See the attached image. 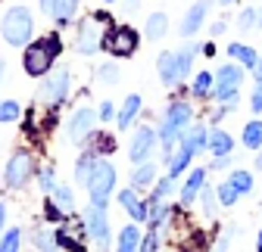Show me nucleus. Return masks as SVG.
Returning <instances> with one entry per match:
<instances>
[{
	"mask_svg": "<svg viewBox=\"0 0 262 252\" xmlns=\"http://www.w3.org/2000/svg\"><path fill=\"white\" fill-rule=\"evenodd\" d=\"M190 124H193V109H190V103H184V100L169 103L166 118H162V128H159V143H162V156H166V159H172L175 143H181V137L187 134Z\"/></svg>",
	"mask_w": 262,
	"mask_h": 252,
	"instance_id": "f257e3e1",
	"label": "nucleus"
},
{
	"mask_svg": "<svg viewBox=\"0 0 262 252\" xmlns=\"http://www.w3.org/2000/svg\"><path fill=\"white\" fill-rule=\"evenodd\" d=\"M62 53V41L59 35H47L35 44H28L25 47V56H22V66H25V75L31 78H44L50 69H53V62L56 56Z\"/></svg>",
	"mask_w": 262,
	"mask_h": 252,
	"instance_id": "f03ea898",
	"label": "nucleus"
},
{
	"mask_svg": "<svg viewBox=\"0 0 262 252\" xmlns=\"http://www.w3.org/2000/svg\"><path fill=\"white\" fill-rule=\"evenodd\" d=\"M31 31H35V19H31L28 7H10L0 19V38L10 47H25L31 44Z\"/></svg>",
	"mask_w": 262,
	"mask_h": 252,
	"instance_id": "7ed1b4c3",
	"label": "nucleus"
},
{
	"mask_svg": "<svg viewBox=\"0 0 262 252\" xmlns=\"http://www.w3.org/2000/svg\"><path fill=\"white\" fill-rule=\"evenodd\" d=\"M138 44H141V35L131 25H110L106 35H103V50L113 53L116 59H128L138 53Z\"/></svg>",
	"mask_w": 262,
	"mask_h": 252,
	"instance_id": "20e7f679",
	"label": "nucleus"
},
{
	"mask_svg": "<svg viewBox=\"0 0 262 252\" xmlns=\"http://www.w3.org/2000/svg\"><path fill=\"white\" fill-rule=\"evenodd\" d=\"M113 187H116V168H113V162L97 159V168H94V174H91V181H88L91 206H103V209H106V203H110V196H113Z\"/></svg>",
	"mask_w": 262,
	"mask_h": 252,
	"instance_id": "39448f33",
	"label": "nucleus"
},
{
	"mask_svg": "<svg viewBox=\"0 0 262 252\" xmlns=\"http://www.w3.org/2000/svg\"><path fill=\"white\" fill-rule=\"evenodd\" d=\"M69 81H72V75H69L66 66L47 72L44 81H41V87H38V100L47 103V106H59L66 97H69Z\"/></svg>",
	"mask_w": 262,
	"mask_h": 252,
	"instance_id": "423d86ee",
	"label": "nucleus"
},
{
	"mask_svg": "<svg viewBox=\"0 0 262 252\" xmlns=\"http://www.w3.org/2000/svg\"><path fill=\"white\" fill-rule=\"evenodd\" d=\"M35 159H31V153H25V149H16L13 156H10V162H7V171H4V181H7V187H13V190H22V187L35 178Z\"/></svg>",
	"mask_w": 262,
	"mask_h": 252,
	"instance_id": "0eeeda50",
	"label": "nucleus"
},
{
	"mask_svg": "<svg viewBox=\"0 0 262 252\" xmlns=\"http://www.w3.org/2000/svg\"><path fill=\"white\" fill-rule=\"evenodd\" d=\"M84 231L91 237V243L97 249H110V218H106V209L103 206H91L88 215H84Z\"/></svg>",
	"mask_w": 262,
	"mask_h": 252,
	"instance_id": "6e6552de",
	"label": "nucleus"
},
{
	"mask_svg": "<svg viewBox=\"0 0 262 252\" xmlns=\"http://www.w3.org/2000/svg\"><path fill=\"white\" fill-rule=\"evenodd\" d=\"M103 28V22L97 19V16H91V19H84L81 25H78V41H75V50L81 53V56H91V53H97L103 47V35L106 31H100Z\"/></svg>",
	"mask_w": 262,
	"mask_h": 252,
	"instance_id": "1a4fd4ad",
	"label": "nucleus"
},
{
	"mask_svg": "<svg viewBox=\"0 0 262 252\" xmlns=\"http://www.w3.org/2000/svg\"><path fill=\"white\" fill-rule=\"evenodd\" d=\"M97 121H100V115H97L91 106H81V109L72 112L69 124H66V134H69V140L81 143V140H88V137L94 134V124H97Z\"/></svg>",
	"mask_w": 262,
	"mask_h": 252,
	"instance_id": "9d476101",
	"label": "nucleus"
},
{
	"mask_svg": "<svg viewBox=\"0 0 262 252\" xmlns=\"http://www.w3.org/2000/svg\"><path fill=\"white\" fill-rule=\"evenodd\" d=\"M156 143H159V134L153 131V128H147V124H141V128L135 131V137H131V146H128V159L131 162H147L150 159V153L156 149Z\"/></svg>",
	"mask_w": 262,
	"mask_h": 252,
	"instance_id": "9b49d317",
	"label": "nucleus"
},
{
	"mask_svg": "<svg viewBox=\"0 0 262 252\" xmlns=\"http://www.w3.org/2000/svg\"><path fill=\"white\" fill-rule=\"evenodd\" d=\"M209 0H196V4L187 10V16H184V22L178 25V31H181V35L184 38H190V35H196V31H200V25L206 22V13H209Z\"/></svg>",
	"mask_w": 262,
	"mask_h": 252,
	"instance_id": "f8f14e48",
	"label": "nucleus"
},
{
	"mask_svg": "<svg viewBox=\"0 0 262 252\" xmlns=\"http://www.w3.org/2000/svg\"><path fill=\"white\" fill-rule=\"evenodd\" d=\"M206 171L209 168H193L190 174H187V181H184V187H181V206H193L196 203V196L203 193V187H206Z\"/></svg>",
	"mask_w": 262,
	"mask_h": 252,
	"instance_id": "ddd939ff",
	"label": "nucleus"
},
{
	"mask_svg": "<svg viewBox=\"0 0 262 252\" xmlns=\"http://www.w3.org/2000/svg\"><path fill=\"white\" fill-rule=\"evenodd\" d=\"M193 156H196V153H193L187 143H178V149L172 153V159H169V178H175V181H178V178H181V174L190 168Z\"/></svg>",
	"mask_w": 262,
	"mask_h": 252,
	"instance_id": "4468645a",
	"label": "nucleus"
},
{
	"mask_svg": "<svg viewBox=\"0 0 262 252\" xmlns=\"http://www.w3.org/2000/svg\"><path fill=\"white\" fill-rule=\"evenodd\" d=\"M156 69H159V81L166 84V87H175L181 78H178V69H175V50H166V53H159L156 59Z\"/></svg>",
	"mask_w": 262,
	"mask_h": 252,
	"instance_id": "2eb2a0df",
	"label": "nucleus"
},
{
	"mask_svg": "<svg viewBox=\"0 0 262 252\" xmlns=\"http://www.w3.org/2000/svg\"><path fill=\"white\" fill-rule=\"evenodd\" d=\"M119 206L131 215V221H138V224L147 221V203H141L135 190H122V193H119Z\"/></svg>",
	"mask_w": 262,
	"mask_h": 252,
	"instance_id": "dca6fc26",
	"label": "nucleus"
},
{
	"mask_svg": "<svg viewBox=\"0 0 262 252\" xmlns=\"http://www.w3.org/2000/svg\"><path fill=\"white\" fill-rule=\"evenodd\" d=\"M196 53H200V44H184V47L175 50V69H178V78H181V81L190 75V69H193V56H196Z\"/></svg>",
	"mask_w": 262,
	"mask_h": 252,
	"instance_id": "f3484780",
	"label": "nucleus"
},
{
	"mask_svg": "<svg viewBox=\"0 0 262 252\" xmlns=\"http://www.w3.org/2000/svg\"><path fill=\"white\" fill-rule=\"evenodd\" d=\"M141 97H138V93H131V97L125 100V106L119 109V115H116V124H119V128L125 131V128H131V124H135V118L141 115Z\"/></svg>",
	"mask_w": 262,
	"mask_h": 252,
	"instance_id": "a211bd4d",
	"label": "nucleus"
},
{
	"mask_svg": "<svg viewBox=\"0 0 262 252\" xmlns=\"http://www.w3.org/2000/svg\"><path fill=\"white\" fill-rule=\"evenodd\" d=\"M141 231H138V221L135 224H125L122 234H119V243H116V252H138L141 249Z\"/></svg>",
	"mask_w": 262,
	"mask_h": 252,
	"instance_id": "6ab92c4d",
	"label": "nucleus"
},
{
	"mask_svg": "<svg viewBox=\"0 0 262 252\" xmlns=\"http://www.w3.org/2000/svg\"><path fill=\"white\" fill-rule=\"evenodd\" d=\"M97 159H100V156H97L94 149H88V153L78 156V162H75V181H78V184L88 187V181H91V174H94V168H97Z\"/></svg>",
	"mask_w": 262,
	"mask_h": 252,
	"instance_id": "aec40b11",
	"label": "nucleus"
},
{
	"mask_svg": "<svg viewBox=\"0 0 262 252\" xmlns=\"http://www.w3.org/2000/svg\"><path fill=\"white\" fill-rule=\"evenodd\" d=\"M181 143H187L193 153H203V149H209V131L203 128V124H190L187 134L181 137Z\"/></svg>",
	"mask_w": 262,
	"mask_h": 252,
	"instance_id": "412c9836",
	"label": "nucleus"
},
{
	"mask_svg": "<svg viewBox=\"0 0 262 252\" xmlns=\"http://www.w3.org/2000/svg\"><path fill=\"white\" fill-rule=\"evenodd\" d=\"M228 56H231L234 62H241L244 69H253L256 62H259V53L247 44H228Z\"/></svg>",
	"mask_w": 262,
	"mask_h": 252,
	"instance_id": "4be33fe9",
	"label": "nucleus"
},
{
	"mask_svg": "<svg viewBox=\"0 0 262 252\" xmlns=\"http://www.w3.org/2000/svg\"><path fill=\"white\" fill-rule=\"evenodd\" d=\"M144 31H147V38H150V41L166 38V31H169V16H166V13H150Z\"/></svg>",
	"mask_w": 262,
	"mask_h": 252,
	"instance_id": "5701e85b",
	"label": "nucleus"
},
{
	"mask_svg": "<svg viewBox=\"0 0 262 252\" xmlns=\"http://www.w3.org/2000/svg\"><path fill=\"white\" fill-rule=\"evenodd\" d=\"M241 140H244L247 149H262V121H259V118H250V121L244 124Z\"/></svg>",
	"mask_w": 262,
	"mask_h": 252,
	"instance_id": "b1692460",
	"label": "nucleus"
},
{
	"mask_svg": "<svg viewBox=\"0 0 262 252\" xmlns=\"http://www.w3.org/2000/svg\"><path fill=\"white\" fill-rule=\"evenodd\" d=\"M228 181L234 184V190H237L241 196H250V193H253V184H256L250 168H234L231 174H228Z\"/></svg>",
	"mask_w": 262,
	"mask_h": 252,
	"instance_id": "393cba45",
	"label": "nucleus"
},
{
	"mask_svg": "<svg viewBox=\"0 0 262 252\" xmlns=\"http://www.w3.org/2000/svg\"><path fill=\"white\" fill-rule=\"evenodd\" d=\"M209 149H212V156H228L234 149V140H231V134L228 131H209Z\"/></svg>",
	"mask_w": 262,
	"mask_h": 252,
	"instance_id": "a878e982",
	"label": "nucleus"
},
{
	"mask_svg": "<svg viewBox=\"0 0 262 252\" xmlns=\"http://www.w3.org/2000/svg\"><path fill=\"white\" fill-rule=\"evenodd\" d=\"M156 181V162H138V168L135 171H131V184H135V187H150Z\"/></svg>",
	"mask_w": 262,
	"mask_h": 252,
	"instance_id": "bb28decb",
	"label": "nucleus"
},
{
	"mask_svg": "<svg viewBox=\"0 0 262 252\" xmlns=\"http://www.w3.org/2000/svg\"><path fill=\"white\" fill-rule=\"evenodd\" d=\"M244 81V66H234V62H228L215 72V84H231V87H241Z\"/></svg>",
	"mask_w": 262,
	"mask_h": 252,
	"instance_id": "cd10ccee",
	"label": "nucleus"
},
{
	"mask_svg": "<svg viewBox=\"0 0 262 252\" xmlns=\"http://www.w3.org/2000/svg\"><path fill=\"white\" fill-rule=\"evenodd\" d=\"M212 100L219 106H234L241 100V87H231V84H215L212 87Z\"/></svg>",
	"mask_w": 262,
	"mask_h": 252,
	"instance_id": "c85d7f7f",
	"label": "nucleus"
},
{
	"mask_svg": "<svg viewBox=\"0 0 262 252\" xmlns=\"http://www.w3.org/2000/svg\"><path fill=\"white\" fill-rule=\"evenodd\" d=\"M78 10V0H56V10H53V22L56 25H69L72 16Z\"/></svg>",
	"mask_w": 262,
	"mask_h": 252,
	"instance_id": "c756f323",
	"label": "nucleus"
},
{
	"mask_svg": "<svg viewBox=\"0 0 262 252\" xmlns=\"http://www.w3.org/2000/svg\"><path fill=\"white\" fill-rule=\"evenodd\" d=\"M50 196L56 199V206H59L62 212H72V209H75V193H72V187H66V184H56Z\"/></svg>",
	"mask_w": 262,
	"mask_h": 252,
	"instance_id": "7c9ffc66",
	"label": "nucleus"
},
{
	"mask_svg": "<svg viewBox=\"0 0 262 252\" xmlns=\"http://www.w3.org/2000/svg\"><path fill=\"white\" fill-rule=\"evenodd\" d=\"M215 199H219V206L231 209V206L241 199V193L234 190V184H231V181H225V184H219V190H215Z\"/></svg>",
	"mask_w": 262,
	"mask_h": 252,
	"instance_id": "2f4dec72",
	"label": "nucleus"
},
{
	"mask_svg": "<svg viewBox=\"0 0 262 252\" xmlns=\"http://www.w3.org/2000/svg\"><path fill=\"white\" fill-rule=\"evenodd\" d=\"M56 243L62 246V249H69V252H84V246H81V240L69 231V228H59L56 231Z\"/></svg>",
	"mask_w": 262,
	"mask_h": 252,
	"instance_id": "473e14b6",
	"label": "nucleus"
},
{
	"mask_svg": "<svg viewBox=\"0 0 262 252\" xmlns=\"http://www.w3.org/2000/svg\"><path fill=\"white\" fill-rule=\"evenodd\" d=\"M59 243H56V234L44 231V228H35V249L38 252H53Z\"/></svg>",
	"mask_w": 262,
	"mask_h": 252,
	"instance_id": "72a5a7b5",
	"label": "nucleus"
},
{
	"mask_svg": "<svg viewBox=\"0 0 262 252\" xmlns=\"http://www.w3.org/2000/svg\"><path fill=\"white\" fill-rule=\"evenodd\" d=\"M19 246H22V231L19 228L4 231V237H0V252H19Z\"/></svg>",
	"mask_w": 262,
	"mask_h": 252,
	"instance_id": "f704fd0d",
	"label": "nucleus"
},
{
	"mask_svg": "<svg viewBox=\"0 0 262 252\" xmlns=\"http://www.w3.org/2000/svg\"><path fill=\"white\" fill-rule=\"evenodd\" d=\"M212 81H215V78H212L209 72H200V75L193 78V97H212V87H215Z\"/></svg>",
	"mask_w": 262,
	"mask_h": 252,
	"instance_id": "c9c22d12",
	"label": "nucleus"
},
{
	"mask_svg": "<svg viewBox=\"0 0 262 252\" xmlns=\"http://www.w3.org/2000/svg\"><path fill=\"white\" fill-rule=\"evenodd\" d=\"M237 28H241V31L259 28V10H253V7H244V10H241V16H237Z\"/></svg>",
	"mask_w": 262,
	"mask_h": 252,
	"instance_id": "e433bc0d",
	"label": "nucleus"
},
{
	"mask_svg": "<svg viewBox=\"0 0 262 252\" xmlns=\"http://www.w3.org/2000/svg\"><path fill=\"white\" fill-rule=\"evenodd\" d=\"M97 81L100 84H116L119 81V66L116 62H103V66L97 69Z\"/></svg>",
	"mask_w": 262,
	"mask_h": 252,
	"instance_id": "4c0bfd02",
	"label": "nucleus"
},
{
	"mask_svg": "<svg viewBox=\"0 0 262 252\" xmlns=\"http://www.w3.org/2000/svg\"><path fill=\"white\" fill-rule=\"evenodd\" d=\"M19 103L16 100H4V103H0V124H7V121H16L19 118Z\"/></svg>",
	"mask_w": 262,
	"mask_h": 252,
	"instance_id": "58836bf2",
	"label": "nucleus"
},
{
	"mask_svg": "<svg viewBox=\"0 0 262 252\" xmlns=\"http://www.w3.org/2000/svg\"><path fill=\"white\" fill-rule=\"evenodd\" d=\"M38 184H41V190L44 193H53V187H56V171L47 165V168H41L38 171Z\"/></svg>",
	"mask_w": 262,
	"mask_h": 252,
	"instance_id": "ea45409f",
	"label": "nucleus"
},
{
	"mask_svg": "<svg viewBox=\"0 0 262 252\" xmlns=\"http://www.w3.org/2000/svg\"><path fill=\"white\" fill-rule=\"evenodd\" d=\"M172 187H175V178H169V174H166V178H162V181L153 187V196H150V199H166V196L172 193Z\"/></svg>",
	"mask_w": 262,
	"mask_h": 252,
	"instance_id": "a19ab883",
	"label": "nucleus"
},
{
	"mask_svg": "<svg viewBox=\"0 0 262 252\" xmlns=\"http://www.w3.org/2000/svg\"><path fill=\"white\" fill-rule=\"evenodd\" d=\"M44 215H47V221H66V218H62V209L56 206V199L53 196H47V203H44Z\"/></svg>",
	"mask_w": 262,
	"mask_h": 252,
	"instance_id": "79ce46f5",
	"label": "nucleus"
},
{
	"mask_svg": "<svg viewBox=\"0 0 262 252\" xmlns=\"http://www.w3.org/2000/svg\"><path fill=\"white\" fill-rule=\"evenodd\" d=\"M156 249H159V231L150 228V234L141 240V249H138V252H156Z\"/></svg>",
	"mask_w": 262,
	"mask_h": 252,
	"instance_id": "37998d69",
	"label": "nucleus"
},
{
	"mask_svg": "<svg viewBox=\"0 0 262 252\" xmlns=\"http://www.w3.org/2000/svg\"><path fill=\"white\" fill-rule=\"evenodd\" d=\"M250 109H253L256 115L262 112V84H256V90L250 93Z\"/></svg>",
	"mask_w": 262,
	"mask_h": 252,
	"instance_id": "c03bdc74",
	"label": "nucleus"
},
{
	"mask_svg": "<svg viewBox=\"0 0 262 252\" xmlns=\"http://www.w3.org/2000/svg\"><path fill=\"white\" fill-rule=\"evenodd\" d=\"M97 115H100V121H113V115H116V106H113L110 100H103V103H100V109H97Z\"/></svg>",
	"mask_w": 262,
	"mask_h": 252,
	"instance_id": "a18cd8bd",
	"label": "nucleus"
},
{
	"mask_svg": "<svg viewBox=\"0 0 262 252\" xmlns=\"http://www.w3.org/2000/svg\"><path fill=\"white\" fill-rule=\"evenodd\" d=\"M200 199H203V206H206V215L212 218V215H215V199H212V190H209V187H203Z\"/></svg>",
	"mask_w": 262,
	"mask_h": 252,
	"instance_id": "49530a36",
	"label": "nucleus"
},
{
	"mask_svg": "<svg viewBox=\"0 0 262 252\" xmlns=\"http://www.w3.org/2000/svg\"><path fill=\"white\" fill-rule=\"evenodd\" d=\"M228 165H231V153H228V156H215V162H212L215 171H225Z\"/></svg>",
	"mask_w": 262,
	"mask_h": 252,
	"instance_id": "de8ad7c7",
	"label": "nucleus"
},
{
	"mask_svg": "<svg viewBox=\"0 0 262 252\" xmlns=\"http://www.w3.org/2000/svg\"><path fill=\"white\" fill-rule=\"evenodd\" d=\"M41 4V10L47 13V16H53V10H56V0H38Z\"/></svg>",
	"mask_w": 262,
	"mask_h": 252,
	"instance_id": "09e8293b",
	"label": "nucleus"
},
{
	"mask_svg": "<svg viewBox=\"0 0 262 252\" xmlns=\"http://www.w3.org/2000/svg\"><path fill=\"white\" fill-rule=\"evenodd\" d=\"M250 72H253V78H256V84H262V56H259V62H256V66H253Z\"/></svg>",
	"mask_w": 262,
	"mask_h": 252,
	"instance_id": "8fccbe9b",
	"label": "nucleus"
},
{
	"mask_svg": "<svg viewBox=\"0 0 262 252\" xmlns=\"http://www.w3.org/2000/svg\"><path fill=\"white\" fill-rule=\"evenodd\" d=\"M4 224H7V203H0V237H4Z\"/></svg>",
	"mask_w": 262,
	"mask_h": 252,
	"instance_id": "3c124183",
	"label": "nucleus"
},
{
	"mask_svg": "<svg viewBox=\"0 0 262 252\" xmlns=\"http://www.w3.org/2000/svg\"><path fill=\"white\" fill-rule=\"evenodd\" d=\"M138 7H141V0H125V10H128V13H131V10H138Z\"/></svg>",
	"mask_w": 262,
	"mask_h": 252,
	"instance_id": "603ef678",
	"label": "nucleus"
},
{
	"mask_svg": "<svg viewBox=\"0 0 262 252\" xmlns=\"http://www.w3.org/2000/svg\"><path fill=\"white\" fill-rule=\"evenodd\" d=\"M256 168H262V149H259V156H256Z\"/></svg>",
	"mask_w": 262,
	"mask_h": 252,
	"instance_id": "864d4df0",
	"label": "nucleus"
},
{
	"mask_svg": "<svg viewBox=\"0 0 262 252\" xmlns=\"http://www.w3.org/2000/svg\"><path fill=\"white\" fill-rule=\"evenodd\" d=\"M256 243H259V246H256V249H259V252H262V231H259V237H256Z\"/></svg>",
	"mask_w": 262,
	"mask_h": 252,
	"instance_id": "5fc2aeb1",
	"label": "nucleus"
},
{
	"mask_svg": "<svg viewBox=\"0 0 262 252\" xmlns=\"http://www.w3.org/2000/svg\"><path fill=\"white\" fill-rule=\"evenodd\" d=\"M0 81H4V59H0Z\"/></svg>",
	"mask_w": 262,
	"mask_h": 252,
	"instance_id": "6e6d98bb",
	"label": "nucleus"
},
{
	"mask_svg": "<svg viewBox=\"0 0 262 252\" xmlns=\"http://www.w3.org/2000/svg\"><path fill=\"white\" fill-rule=\"evenodd\" d=\"M219 4H225V7H228V4H234V0H219Z\"/></svg>",
	"mask_w": 262,
	"mask_h": 252,
	"instance_id": "4d7b16f0",
	"label": "nucleus"
},
{
	"mask_svg": "<svg viewBox=\"0 0 262 252\" xmlns=\"http://www.w3.org/2000/svg\"><path fill=\"white\" fill-rule=\"evenodd\" d=\"M259 28H262V10H259Z\"/></svg>",
	"mask_w": 262,
	"mask_h": 252,
	"instance_id": "13d9d810",
	"label": "nucleus"
},
{
	"mask_svg": "<svg viewBox=\"0 0 262 252\" xmlns=\"http://www.w3.org/2000/svg\"><path fill=\"white\" fill-rule=\"evenodd\" d=\"M106 4H113V0H106Z\"/></svg>",
	"mask_w": 262,
	"mask_h": 252,
	"instance_id": "bf43d9fd",
	"label": "nucleus"
},
{
	"mask_svg": "<svg viewBox=\"0 0 262 252\" xmlns=\"http://www.w3.org/2000/svg\"><path fill=\"white\" fill-rule=\"evenodd\" d=\"M178 252H184V249H178Z\"/></svg>",
	"mask_w": 262,
	"mask_h": 252,
	"instance_id": "052dcab7",
	"label": "nucleus"
}]
</instances>
